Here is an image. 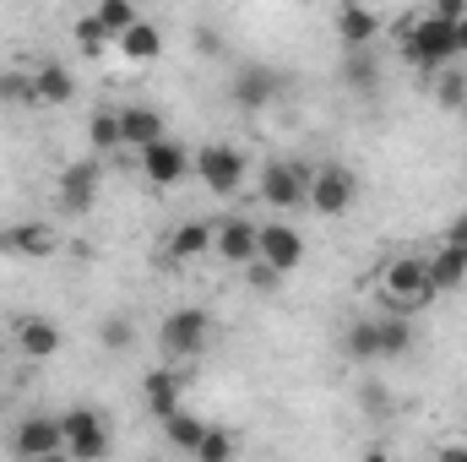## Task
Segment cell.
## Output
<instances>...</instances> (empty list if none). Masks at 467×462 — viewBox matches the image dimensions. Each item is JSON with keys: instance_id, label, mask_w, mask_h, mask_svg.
Here are the masks:
<instances>
[{"instance_id": "44dd1931", "label": "cell", "mask_w": 467, "mask_h": 462, "mask_svg": "<svg viewBox=\"0 0 467 462\" xmlns=\"http://www.w3.org/2000/svg\"><path fill=\"white\" fill-rule=\"evenodd\" d=\"M119 55H125L130 66H152V60L163 55V33H158L147 16H136V22L119 33Z\"/></svg>"}, {"instance_id": "7c38bea8", "label": "cell", "mask_w": 467, "mask_h": 462, "mask_svg": "<svg viewBox=\"0 0 467 462\" xmlns=\"http://www.w3.org/2000/svg\"><path fill=\"white\" fill-rule=\"evenodd\" d=\"M141 408H147V419H169V414H180L185 408V370H147V381H141Z\"/></svg>"}, {"instance_id": "d590c367", "label": "cell", "mask_w": 467, "mask_h": 462, "mask_svg": "<svg viewBox=\"0 0 467 462\" xmlns=\"http://www.w3.org/2000/svg\"><path fill=\"white\" fill-rule=\"evenodd\" d=\"M446 239H451V245H462V250H467V213H457V218L446 224Z\"/></svg>"}, {"instance_id": "484cf974", "label": "cell", "mask_w": 467, "mask_h": 462, "mask_svg": "<svg viewBox=\"0 0 467 462\" xmlns=\"http://www.w3.org/2000/svg\"><path fill=\"white\" fill-rule=\"evenodd\" d=\"M413 316H386L380 321V359H408V348H413V327H408Z\"/></svg>"}, {"instance_id": "4dcf8cb0", "label": "cell", "mask_w": 467, "mask_h": 462, "mask_svg": "<svg viewBox=\"0 0 467 462\" xmlns=\"http://www.w3.org/2000/svg\"><path fill=\"white\" fill-rule=\"evenodd\" d=\"M234 452H239V441H234L229 430H213V425H207V436H202V446H196L191 457L196 462H229Z\"/></svg>"}, {"instance_id": "8992f818", "label": "cell", "mask_w": 467, "mask_h": 462, "mask_svg": "<svg viewBox=\"0 0 467 462\" xmlns=\"http://www.w3.org/2000/svg\"><path fill=\"white\" fill-rule=\"evenodd\" d=\"M321 218H343L353 202H358V174L348 163H321L310 169V196H305Z\"/></svg>"}, {"instance_id": "2e32d148", "label": "cell", "mask_w": 467, "mask_h": 462, "mask_svg": "<svg viewBox=\"0 0 467 462\" xmlns=\"http://www.w3.org/2000/svg\"><path fill=\"white\" fill-rule=\"evenodd\" d=\"M33 99H38V110H66L77 99V77L60 60H38L33 66Z\"/></svg>"}, {"instance_id": "d6986e66", "label": "cell", "mask_w": 467, "mask_h": 462, "mask_svg": "<svg viewBox=\"0 0 467 462\" xmlns=\"http://www.w3.org/2000/svg\"><path fill=\"white\" fill-rule=\"evenodd\" d=\"M163 136V115L152 110V104H125L119 110V142L130 147V152H141L147 142H158Z\"/></svg>"}, {"instance_id": "e0dca14e", "label": "cell", "mask_w": 467, "mask_h": 462, "mask_svg": "<svg viewBox=\"0 0 467 462\" xmlns=\"http://www.w3.org/2000/svg\"><path fill=\"white\" fill-rule=\"evenodd\" d=\"M55 245H60V234L49 224H11V229H0V256H55Z\"/></svg>"}, {"instance_id": "6da1fadb", "label": "cell", "mask_w": 467, "mask_h": 462, "mask_svg": "<svg viewBox=\"0 0 467 462\" xmlns=\"http://www.w3.org/2000/svg\"><path fill=\"white\" fill-rule=\"evenodd\" d=\"M397 44H402V60L419 66L424 77H435L441 66H457L462 60V44H457V22L446 16H402L397 22Z\"/></svg>"}, {"instance_id": "ffe728a7", "label": "cell", "mask_w": 467, "mask_h": 462, "mask_svg": "<svg viewBox=\"0 0 467 462\" xmlns=\"http://www.w3.org/2000/svg\"><path fill=\"white\" fill-rule=\"evenodd\" d=\"M430 283H435V294H457L467 283V250L462 245H451V239H441V250L430 256Z\"/></svg>"}, {"instance_id": "836d02e7", "label": "cell", "mask_w": 467, "mask_h": 462, "mask_svg": "<svg viewBox=\"0 0 467 462\" xmlns=\"http://www.w3.org/2000/svg\"><path fill=\"white\" fill-rule=\"evenodd\" d=\"M196 49H202V55H223V38H218L213 27H196Z\"/></svg>"}, {"instance_id": "f1b7e54d", "label": "cell", "mask_w": 467, "mask_h": 462, "mask_svg": "<svg viewBox=\"0 0 467 462\" xmlns=\"http://www.w3.org/2000/svg\"><path fill=\"white\" fill-rule=\"evenodd\" d=\"M435 104L441 110H462L467 104V71H457V66H441L435 71Z\"/></svg>"}, {"instance_id": "cb8c5ba5", "label": "cell", "mask_w": 467, "mask_h": 462, "mask_svg": "<svg viewBox=\"0 0 467 462\" xmlns=\"http://www.w3.org/2000/svg\"><path fill=\"white\" fill-rule=\"evenodd\" d=\"M163 436H169V446H174V452H185V457H191V452L202 446V436H207V419H196V414H185V408H180V414H169V419H163Z\"/></svg>"}, {"instance_id": "9a60e30c", "label": "cell", "mask_w": 467, "mask_h": 462, "mask_svg": "<svg viewBox=\"0 0 467 462\" xmlns=\"http://www.w3.org/2000/svg\"><path fill=\"white\" fill-rule=\"evenodd\" d=\"M11 332H16V353H27L33 364L55 359V353L66 348V332H60V327H55L49 316H22V321H16Z\"/></svg>"}, {"instance_id": "e575fe53", "label": "cell", "mask_w": 467, "mask_h": 462, "mask_svg": "<svg viewBox=\"0 0 467 462\" xmlns=\"http://www.w3.org/2000/svg\"><path fill=\"white\" fill-rule=\"evenodd\" d=\"M435 16L457 22V16H467V0H435Z\"/></svg>"}, {"instance_id": "277c9868", "label": "cell", "mask_w": 467, "mask_h": 462, "mask_svg": "<svg viewBox=\"0 0 467 462\" xmlns=\"http://www.w3.org/2000/svg\"><path fill=\"white\" fill-rule=\"evenodd\" d=\"M99 191H104V158H99V152H93V158H71V163L55 174V202H60V213H71V218L93 213Z\"/></svg>"}, {"instance_id": "ac0fdd59", "label": "cell", "mask_w": 467, "mask_h": 462, "mask_svg": "<svg viewBox=\"0 0 467 462\" xmlns=\"http://www.w3.org/2000/svg\"><path fill=\"white\" fill-rule=\"evenodd\" d=\"M337 38H343L348 49H369V44L380 38V16H375L364 0H343V11H337Z\"/></svg>"}, {"instance_id": "8d00e7d4", "label": "cell", "mask_w": 467, "mask_h": 462, "mask_svg": "<svg viewBox=\"0 0 467 462\" xmlns=\"http://www.w3.org/2000/svg\"><path fill=\"white\" fill-rule=\"evenodd\" d=\"M457 44H462V55H467V16H457Z\"/></svg>"}, {"instance_id": "83f0119b", "label": "cell", "mask_w": 467, "mask_h": 462, "mask_svg": "<svg viewBox=\"0 0 467 462\" xmlns=\"http://www.w3.org/2000/svg\"><path fill=\"white\" fill-rule=\"evenodd\" d=\"M93 16L104 22V33H109V38H119V33L141 16V5H136V0H93Z\"/></svg>"}, {"instance_id": "74e56055", "label": "cell", "mask_w": 467, "mask_h": 462, "mask_svg": "<svg viewBox=\"0 0 467 462\" xmlns=\"http://www.w3.org/2000/svg\"><path fill=\"white\" fill-rule=\"evenodd\" d=\"M136 5H141V0H136Z\"/></svg>"}, {"instance_id": "7a4b0ae2", "label": "cell", "mask_w": 467, "mask_h": 462, "mask_svg": "<svg viewBox=\"0 0 467 462\" xmlns=\"http://www.w3.org/2000/svg\"><path fill=\"white\" fill-rule=\"evenodd\" d=\"M380 299H386L397 316H419L424 305H435L441 294H435V283H430V261H424V256H397V261H386V272H380Z\"/></svg>"}, {"instance_id": "d6a6232c", "label": "cell", "mask_w": 467, "mask_h": 462, "mask_svg": "<svg viewBox=\"0 0 467 462\" xmlns=\"http://www.w3.org/2000/svg\"><path fill=\"white\" fill-rule=\"evenodd\" d=\"M71 33H77V49H82V55H104V44H109V33H104V22H99L93 11H88V16H82V22H77Z\"/></svg>"}, {"instance_id": "9c48e42d", "label": "cell", "mask_w": 467, "mask_h": 462, "mask_svg": "<svg viewBox=\"0 0 467 462\" xmlns=\"http://www.w3.org/2000/svg\"><path fill=\"white\" fill-rule=\"evenodd\" d=\"M136 163H141V180H147V185L174 191V185L191 174V147H180L174 136H158V142H147V147L136 152Z\"/></svg>"}, {"instance_id": "30bf717a", "label": "cell", "mask_w": 467, "mask_h": 462, "mask_svg": "<svg viewBox=\"0 0 467 462\" xmlns=\"http://www.w3.org/2000/svg\"><path fill=\"white\" fill-rule=\"evenodd\" d=\"M283 99V77L272 71V66H239L229 82V104L239 115H261V110H272Z\"/></svg>"}, {"instance_id": "5b68a950", "label": "cell", "mask_w": 467, "mask_h": 462, "mask_svg": "<svg viewBox=\"0 0 467 462\" xmlns=\"http://www.w3.org/2000/svg\"><path fill=\"white\" fill-rule=\"evenodd\" d=\"M60 430H66V457H77V462H99L115 452V436H109V425H104L99 408L60 414Z\"/></svg>"}, {"instance_id": "3957f363", "label": "cell", "mask_w": 467, "mask_h": 462, "mask_svg": "<svg viewBox=\"0 0 467 462\" xmlns=\"http://www.w3.org/2000/svg\"><path fill=\"white\" fill-rule=\"evenodd\" d=\"M213 338V316L202 310V305H180V310H169L163 321H158V348L169 353V359H180V364H191L202 348Z\"/></svg>"}, {"instance_id": "f546056e", "label": "cell", "mask_w": 467, "mask_h": 462, "mask_svg": "<svg viewBox=\"0 0 467 462\" xmlns=\"http://www.w3.org/2000/svg\"><path fill=\"white\" fill-rule=\"evenodd\" d=\"M375 60H369V49H348V60H343V82H348L353 93H369L375 88Z\"/></svg>"}, {"instance_id": "4fadbf2b", "label": "cell", "mask_w": 467, "mask_h": 462, "mask_svg": "<svg viewBox=\"0 0 467 462\" xmlns=\"http://www.w3.org/2000/svg\"><path fill=\"white\" fill-rule=\"evenodd\" d=\"M213 256H223L229 267H250V261L261 256V224H250V218L218 224V229H213Z\"/></svg>"}, {"instance_id": "ba28073f", "label": "cell", "mask_w": 467, "mask_h": 462, "mask_svg": "<svg viewBox=\"0 0 467 462\" xmlns=\"http://www.w3.org/2000/svg\"><path fill=\"white\" fill-rule=\"evenodd\" d=\"M310 169H299L294 158H272L261 169V202L272 213H294V207H310Z\"/></svg>"}, {"instance_id": "7402d4cb", "label": "cell", "mask_w": 467, "mask_h": 462, "mask_svg": "<svg viewBox=\"0 0 467 462\" xmlns=\"http://www.w3.org/2000/svg\"><path fill=\"white\" fill-rule=\"evenodd\" d=\"M207 250H213V224H202V218H191L169 234V261H196Z\"/></svg>"}, {"instance_id": "52a82bcc", "label": "cell", "mask_w": 467, "mask_h": 462, "mask_svg": "<svg viewBox=\"0 0 467 462\" xmlns=\"http://www.w3.org/2000/svg\"><path fill=\"white\" fill-rule=\"evenodd\" d=\"M191 169L213 196H234L244 185V152L229 147V142H207L202 152H191Z\"/></svg>"}, {"instance_id": "1f68e13d", "label": "cell", "mask_w": 467, "mask_h": 462, "mask_svg": "<svg viewBox=\"0 0 467 462\" xmlns=\"http://www.w3.org/2000/svg\"><path fill=\"white\" fill-rule=\"evenodd\" d=\"M99 343L109 348V353H125V348L136 343V321H130V316H104V327H99Z\"/></svg>"}, {"instance_id": "8fae6325", "label": "cell", "mask_w": 467, "mask_h": 462, "mask_svg": "<svg viewBox=\"0 0 467 462\" xmlns=\"http://www.w3.org/2000/svg\"><path fill=\"white\" fill-rule=\"evenodd\" d=\"M11 452L27 457V462L60 457V452H66V430H60V419H55V414H33V419H22V425L11 430Z\"/></svg>"}, {"instance_id": "603a6c76", "label": "cell", "mask_w": 467, "mask_h": 462, "mask_svg": "<svg viewBox=\"0 0 467 462\" xmlns=\"http://www.w3.org/2000/svg\"><path fill=\"white\" fill-rule=\"evenodd\" d=\"M343 353L353 364H380V321H353L343 332Z\"/></svg>"}, {"instance_id": "5bb4252c", "label": "cell", "mask_w": 467, "mask_h": 462, "mask_svg": "<svg viewBox=\"0 0 467 462\" xmlns=\"http://www.w3.org/2000/svg\"><path fill=\"white\" fill-rule=\"evenodd\" d=\"M261 261L288 278L305 261V234L294 229V224H261Z\"/></svg>"}, {"instance_id": "d4e9b609", "label": "cell", "mask_w": 467, "mask_h": 462, "mask_svg": "<svg viewBox=\"0 0 467 462\" xmlns=\"http://www.w3.org/2000/svg\"><path fill=\"white\" fill-rule=\"evenodd\" d=\"M88 147H93L99 158H109L115 147H125V142H119V110H99V115L88 120Z\"/></svg>"}, {"instance_id": "4316f807", "label": "cell", "mask_w": 467, "mask_h": 462, "mask_svg": "<svg viewBox=\"0 0 467 462\" xmlns=\"http://www.w3.org/2000/svg\"><path fill=\"white\" fill-rule=\"evenodd\" d=\"M0 104L5 110H38V99H33V71H0Z\"/></svg>"}]
</instances>
